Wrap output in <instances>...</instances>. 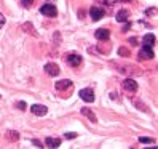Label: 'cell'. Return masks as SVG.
I'll use <instances>...</instances> for the list:
<instances>
[{
  "label": "cell",
  "instance_id": "6da1fadb",
  "mask_svg": "<svg viewBox=\"0 0 158 149\" xmlns=\"http://www.w3.org/2000/svg\"><path fill=\"white\" fill-rule=\"evenodd\" d=\"M80 98L85 101V103H93L94 101V91H93L91 88H83V90H80Z\"/></svg>",
  "mask_w": 158,
  "mask_h": 149
},
{
  "label": "cell",
  "instance_id": "7a4b0ae2",
  "mask_svg": "<svg viewBox=\"0 0 158 149\" xmlns=\"http://www.w3.org/2000/svg\"><path fill=\"white\" fill-rule=\"evenodd\" d=\"M40 13L45 15V16H56L58 15V10H56V7H54L53 3H45L40 8Z\"/></svg>",
  "mask_w": 158,
  "mask_h": 149
},
{
  "label": "cell",
  "instance_id": "3957f363",
  "mask_svg": "<svg viewBox=\"0 0 158 149\" xmlns=\"http://www.w3.org/2000/svg\"><path fill=\"white\" fill-rule=\"evenodd\" d=\"M153 56H155V55H153V48H152V46L144 45V48L141 50V53H139V59H152Z\"/></svg>",
  "mask_w": 158,
  "mask_h": 149
},
{
  "label": "cell",
  "instance_id": "277c9868",
  "mask_svg": "<svg viewBox=\"0 0 158 149\" xmlns=\"http://www.w3.org/2000/svg\"><path fill=\"white\" fill-rule=\"evenodd\" d=\"M45 72L51 77H56L59 74V66L54 64V63H48V64H45Z\"/></svg>",
  "mask_w": 158,
  "mask_h": 149
},
{
  "label": "cell",
  "instance_id": "5b68a950",
  "mask_svg": "<svg viewBox=\"0 0 158 149\" xmlns=\"http://www.w3.org/2000/svg\"><path fill=\"white\" fill-rule=\"evenodd\" d=\"M66 61L70 64V66L77 68V66H80V64H81V56H80V55H75V53H70V55H67V56H66Z\"/></svg>",
  "mask_w": 158,
  "mask_h": 149
},
{
  "label": "cell",
  "instance_id": "8992f818",
  "mask_svg": "<svg viewBox=\"0 0 158 149\" xmlns=\"http://www.w3.org/2000/svg\"><path fill=\"white\" fill-rule=\"evenodd\" d=\"M89 16H91V20L93 21H99L102 16H104V10L99 7H91V10H89Z\"/></svg>",
  "mask_w": 158,
  "mask_h": 149
},
{
  "label": "cell",
  "instance_id": "52a82bcc",
  "mask_svg": "<svg viewBox=\"0 0 158 149\" xmlns=\"http://www.w3.org/2000/svg\"><path fill=\"white\" fill-rule=\"evenodd\" d=\"M123 88H125L126 91H129V93H136V91H137V83H136V80H133V79H126V80L123 82Z\"/></svg>",
  "mask_w": 158,
  "mask_h": 149
},
{
  "label": "cell",
  "instance_id": "ba28073f",
  "mask_svg": "<svg viewBox=\"0 0 158 149\" xmlns=\"http://www.w3.org/2000/svg\"><path fill=\"white\" fill-rule=\"evenodd\" d=\"M31 111H32L34 116H45L48 112V107L43 106V104H34V106H31Z\"/></svg>",
  "mask_w": 158,
  "mask_h": 149
},
{
  "label": "cell",
  "instance_id": "9c48e42d",
  "mask_svg": "<svg viewBox=\"0 0 158 149\" xmlns=\"http://www.w3.org/2000/svg\"><path fill=\"white\" fill-rule=\"evenodd\" d=\"M72 87V80H66V79H64V80H59V82H56V90L58 91H62V90H67V88H70Z\"/></svg>",
  "mask_w": 158,
  "mask_h": 149
},
{
  "label": "cell",
  "instance_id": "30bf717a",
  "mask_svg": "<svg viewBox=\"0 0 158 149\" xmlns=\"http://www.w3.org/2000/svg\"><path fill=\"white\" fill-rule=\"evenodd\" d=\"M94 35H96L98 40H107L109 37H110V32H109L107 29H98Z\"/></svg>",
  "mask_w": 158,
  "mask_h": 149
},
{
  "label": "cell",
  "instance_id": "8fae6325",
  "mask_svg": "<svg viewBox=\"0 0 158 149\" xmlns=\"http://www.w3.org/2000/svg\"><path fill=\"white\" fill-rule=\"evenodd\" d=\"M81 114L85 116V117H88L89 120L93 124H96L98 122V119H96V116H94V112H93V111H89L88 107H81Z\"/></svg>",
  "mask_w": 158,
  "mask_h": 149
},
{
  "label": "cell",
  "instance_id": "7c38bea8",
  "mask_svg": "<svg viewBox=\"0 0 158 149\" xmlns=\"http://www.w3.org/2000/svg\"><path fill=\"white\" fill-rule=\"evenodd\" d=\"M45 144L48 147H59L61 146V139L59 138H46L45 139Z\"/></svg>",
  "mask_w": 158,
  "mask_h": 149
},
{
  "label": "cell",
  "instance_id": "4fadbf2b",
  "mask_svg": "<svg viewBox=\"0 0 158 149\" xmlns=\"http://www.w3.org/2000/svg\"><path fill=\"white\" fill-rule=\"evenodd\" d=\"M128 16H129V13H128L126 10H120V11L117 13L115 20H117L118 23H126V21H128Z\"/></svg>",
  "mask_w": 158,
  "mask_h": 149
},
{
  "label": "cell",
  "instance_id": "5bb4252c",
  "mask_svg": "<svg viewBox=\"0 0 158 149\" xmlns=\"http://www.w3.org/2000/svg\"><path fill=\"white\" fill-rule=\"evenodd\" d=\"M144 45L152 46V48H153V45H155V35H153V34H147V35L144 37Z\"/></svg>",
  "mask_w": 158,
  "mask_h": 149
},
{
  "label": "cell",
  "instance_id": "9a60e30c",
  "mask_svg": "<svg viewBox=\"0 0 158 149\" xmlns=\"http://www.w3.org/2000/svg\"><path fill=\"white\" fill-rule=\"evenodd\" d=\"M6 138L10 139V141H18V139H19V135H18V132L10 130V132H6Z\"/></svg>",
  "mask_w": 158,
  "mask_h": 149
},
{
  "label": "cell",
  "instance_id": "2e32d148",
  "mask_svg": "<svg viewBox=\"0 0 158 149\" xmlns=\"http://www.w3.org/2000/svg\"><path fill=\"white\" fill-rule=\"evenodd\" d=\"M139 141L144 143V144H153V143H155L152 138H145V136H141V138H139Z\"/></svg>",
  "mask_w": 158,
  "mask_h": 149
},
{
  "label": "cell",
  "instance_id": "e0dca14e",
  "mask_svg": "<svg viewBox=\"0 0 158 149\" xmlns=\"http://www.w3.org/2000/svg\"><path fill=\"white\" fill-rule=\"evenodd\" d=\"M134 104L137 106V109H141V111H148V109H147V106H145V104H142V103H139V101H134Z\"/></svg>",
  "mask_w": 158,
  "mask_h": 149
},
{
  "label": "cell",
  "instance_id": "ac0fdd59",
  "mask_svg": "<svg viewBox=\"0 0 158 149\" xmlns=\"http://www.w3.org/2000/svg\"><path fill=\"white\" fill-rule=\"evenodd\" d=\"M118 53L123 55V56H129V51H128L126 48H123V46H122V48H118Z\"/></svg>",
  "mask_w": 158,
  "mask_h": 149
},
{
  "label": "cell",
  "instance_id": "d6986e66",
  "mask_svg": "<svg viewBox=\"0 0 158 149\" xmlns=\"http://www.w3.org/2000/svg\"><path fill=\"white\" fill-rule=\"evenodd\" d=\"M16 106L19 107L21 111H24V109H26V103H24V101H19V103H16Z\"/></svg>",
  "mask_w": 158,
  "mask_h": 149
},
{
  "label": "cell",
  "instance_id": "ffe728a7",
  "mask_svg": "<svg viewBox=\"0 0 158 149\" xmlns=\"http://www.w3.org/2000/svg\"><path fill=\"white\" fill-rule=\"evenodd\" d=\"M64 136H66V138H69V139H72V138H77V133H66V135H64Z\"/></svg>",
  "mask_w": 158,
  "mask_h": 149
},
{
  "label": "cell",
  "instance_id": "44dd1931",
  "mask_svg": "<svg viewBox=\"0 0 158 149\" xmlns=\"http://www.w3.org/2000/svg\"><path fill=\"white\" fill-rule=\"evenodd\" d=\"M32 2H34V0H23V5H24V7H31Z\"/></svg>",
  "mask_w": 158,
  "mask_h": 149
},
{
  "label": "cell",
  "instance_id": "7402d4cb",
  "mask_svg": "<svg viewBox=\"0 0 158 149\" xmlns=\"http://www.w3.org/2000/svg\"><path fill=\"white\" fill-rule=\"evenodd\" d=\"M129 43H131V45H137V39H136V37H133V39H129Z\"/></svg>",
  "mask_w": 158,
  "mask_h": 149
},
{
  "label": "cell",
  "instance_id": "603a6c76",
  "mask_svg": "<svg viewBox=\"0 0 158 149\" xmlns=\"http://www.w3.org/2000/svg\"><path fill=\"white\" fill-rule=\"evenodd\" d=\"M32 143H34V144H35L37 147H42V143L39 141V139H34V141H32Z\"/></svg>",
  "mask_w": 158,
  "mask_h": 149
},
{
  "label": "cell",
  "instance_id": "cb8c5ba5",
  "mask_svg": "<svg viewBox=\"0 0 158 149\" xmlns=\"http://www.w3.org/2000/svg\"><path fill=\"white\" fill-rule=\"evenodd\" d=\"M129 27H131V23H126V24H125V27H123V32H126V31L129 29Z\"/></svg>",
  "mask_w": 158,
  "mask_h": 149
},
{
  "label": "cell",
  "instance_id": "d4e9b609",
  "mask_svg": "<svg viewBox=\"0 0 158 149\" xmlns=\"http://www.w3.org/2000/svg\"><path fill=\"white\" fill-rule=\"evenodd\" d=\"M120 2H133V0H120Z\"/></svg>",
  "mask_w": 158,
  "mask_h": 149
}]
</instances>
